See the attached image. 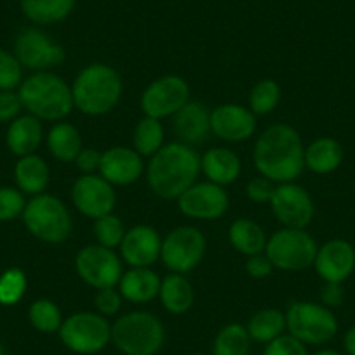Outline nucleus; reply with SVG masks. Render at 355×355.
Masks as SVG:
<instances>
[{"instance_id": "nucleus-14", "label": "nucleus", "mask_w": 355, "mask_h": 355, "mask_svg": "<svg viewBox=\"0 0 355 355\" xmlns=\"http://www.w3.org/2000/svg\"><path fill=\"white\" fill-rule=\"evenodd\" d=\"M275 218L286 228L305 230L313 218V202L310 193L296 183H281L275 187L270 200Z\"/></svg>"}, {"instance_id": "nucleus-12", "label": "nucleus", "mask_w": 355, "mask_h": 355, "mask_svg": "<svg viewBox=\"0 0 355 355\" xmlns=\"http://www.w3.org/2000/svg\"><path fill=\"white\" fill-rule=\"evenodd\" d=\"M190 87L182 77L166 75L153 80L141 96V108L145 117H173L180 108L189 103Z\"/></svg>"}, {"instance_id": "nucleus-8", "label": "nucleus", "mask_w": 355, "mask_h": 355, "mask_svg": "<svg viewBox=\"0 0 355 355\" xmlns=\"http://www.w3.org/2000/svg\"><path fill=\"white\" fill-rule=\"evenodd\" d=\"M286 329L305 345H324L338 333V320L327 306L293 302L286 312Z\"/></svg>"}, {"instance_id": "nucleus-16", "label": "nucleus", "mask_w": 355, "mask_h": 355, "mask_svg": "<svg viewBox=\"0 0 355 355\" xmlns=\"http://www.w3.org/2000/svg\"><path fill=\"white\" fill-rule=\"evenodd\" d=\"M227 192L216 183H193L178 197V206L185 216L193 220H218L228 209Z\"/></svg>"}, {"instance_id": "nucleus-15", "label": "nucleus", "mask_w": 355, "mask_h": 355, "mask_svg": "<svg viewBox=\"0 0 355 355\" xmlns=\"http://www.w3.org/2000/svg\"><path fill=\"white\" fill-rule=\"evenodd\" d=\"M71 200L75 207L84 216L98 218L110 214L115 207L114 185L108 183L103 176L96 174H84L73 183L71 189Z\"/></svg>"}, {"instance_id": "nucleus-4", "label": "nucleus", "mask_w": 355, "mask_h": 355, "mask_svg": "<svg viewBox=\"0 0 355 355\" xmlns=\"http://www.w3.org/2000/svg\"><path fill=\"white\" fill-rule=\"evenodd\" d=\"M73 107L85 115H105L117 107L122 96L121 75L107 64L85 67L71 85Z\"/></svg>"}, {"instance_id": "nucleus-3", "label": "nucleus", "mask_w": 355, "mask_h": 355, "mask_svg": "<svg viewBox=\"0 0 355 355\" xmlns=\"http://www.w3.org/2000/svg\"><path fill=\"white\" fill-rule=\"evenodd\" d=\"M19 100L23 108L39 121H61L73 108L71 87L58 75L35 71L19 85Z\"/></svg>"}, {"instance_id": "nucleus-45", "label": "nucleus", "mask_w": 355, "mask_h": 355, "mask_svg": "<svg viewBox=\"0 0 355 355\" xmlns=\"http://www.w3.org/2000/svg\"><path fill=\"white\" fill-rule=\"evenodd\" d=\"M75 164H77V169L84 174H94L100 171L101 153L94 148H82L75 159Z\"/></svg>"}, {"instance_id": "nucleus-24", "label": "nucleus", "mask_w": 355, "mask_h": 355, "mask_svg": "<svg viewBox=\"0 0 355 355\" xmlns=\"http://www.w3.org/2000/svg\"><path fill=\"white\" fill-rule=\"evenodd\" d=\"M160 279L150 268H132L121 277V295L128 302L146 303L160 291Z\"/></svg>"}, {"instance_id": "nucleus-35", "label": "nucleus", "mask_w": 355, "mask_h": 355, "mask_svg": "<svg viewBox=\"0 0 355 355\" xmlns=\"http://www.w3.org/2000/svg\"><path fill=\"white\" fill-rule=\"evenodd\" d=\"M279 101H281V87L277 82L270 80V78L259 80L249 94V105H251V112L254 115L270 114L277 107Z\"/></svg>"}, {"instance_id": "nucleus-10", "label": "nucleus", "mask_w": 355, "mask_h": 355, "mask_svg": "<svg viewBox=\"0 0 355 355\" xmlns=\"http://www.w3.org/2000/svg\"><path fill=\"white\" fill-rule=\"evenodd\" d=\"M206 254V237L196 227L174 228L162 242L160 258L174 274L192 272Z\"/></svg>"}, {"instance_id": "nucleus-29", "label": "nucleus", "mask_w": 355, "mask_h": 355, "mask_svg": "<svg viewBox=\"0 0 355 355\" xmlns=\"http://www.w3.org/2000/svg\"><path fill=\"white\" fill-rule=\"evenodd\" d=\"M230 244L245 256L261 254L266 248V235L256 221L241 218L228 228Z\"/></svg>"}, {"instance_id": "nucleus-50", "label": "nucleus", "mask_w": 355, "mask_h": 355, "mask_svg": "<svg viewBox=\"0 0 355 355\" xmlns=\"http://www.w3.org/2000/svg\"><path fill=\"white\" fill-rule=\"evenodd\" d=\"M190 355H206V354H190Z\"/></svg>"}, {"instance_id": "nucleus-25", "label": "nucleus", "mask_w": 355, "mask_h": 355, "mask_svg": "<svg viewBox=\"0 0 355 355\" xmlns=\"http://www.w3.org/2000/svg\"><path fill=\"white\" fill-rule=\"evenodd\" d=\"M15 180L21 192L28 196H40L49 185V167L46 160L35 153L19 157L15 167Z\"/></svg>"}, {"instance_id": "nucleus-20", "label": "nucleus", "mask_w": 355, "mask_h": 355, "mask_svg": "<svg viewBox=\"0 0 355 355\" xmlns=\"http://www.w3.org/2000/svg\"><path fill=\"white\" fill-rule=\"evenodd\" d=\"M101 176L112 185H131L143 173V160L136 150L128 146H114L101 153Z\"/></svg>"}, {"instance_id": "nucleus-40", "label": "nucleus", "mask_w": 355, "mask_h": 355, "mask_svg": "<svg viewBox=\"0 0 355 355\" xmlns=\"http://www.w3.org/2000/svg\"><path fill=\"white\" fill-rule=\"evenodd\" d=\"M263 355H309L306 345L291 334H282L274 341L266 343Z\"/></svg>"}, {"instance_id": "nucleus-6", "label": "nucleus", "mask_w": 355, "mask_h": 355, "mask_svg": "<svg viewBox=\"0 0 355 355\" xmlns=\"http://www.w3.org/2000/svg\"><path fill=\"white\" fill-rule=\"evenodd\" d=\"M23 221L33 237L49 244H60L71 235V218L64 204L58 197L40 193L26 202Z\"/></svg>"}, {"instance_id": "nucleus-28", "label": "nucleus", "mask_w": 355, "mask_h": 355, "mask_svg": "<svg viewBox=\"0 0 355 355\" xmlns=\"http://www.w3.org/2000/svg\"><path fill=\"white\" fill-rule=\"evenodd\" d=\"M160 302L171 313H187L193 305V288L182 274L167 275L160 282Z\"/></svg>"}, {"instance_id": "nucleus-26", "label": "nucleus", "mask_w": 355, "mask_h": 355, "mask_svg": "<svg viewBox=\"0 0 355 355\" xmlns=\"http://www.w3.org/2000/svg\"><path fill=\"white\" fill-rule=\"evenodd\" d=\"M75 2L77 0H19V8L35 25H53L70 16Z\"/></svg>"}, {"instance_id": "nucleus-13", "label": "nucleus", "mask_w": 355, "mask_h": 355, "mask_svg": "<svg viewBox=\"0 0 355 355\" xmlns=\"http://www.w3.org/2000/svg\"><path fill=\"white\" fill-rule=\"evenodd\" d=\"M15 56L21 67L35 71H46L64 61L67 54L60 44L39 28H25L18 33L15 42Z\"/></svg>"}, {"instance_id": "nucleus-36", "label": "nucleus", "mask_w": 355, "mask_h": 355, "mask_svg": "<svg viewBox=\"0 0 355 355\" xmlns=\"http://www.w3.org/2000/svg\"><path fill=\"white\" fill-rule=\"evenodd\" d=\"M26 274L21 268H8L0 275V305L15 306L26 293Z\"/></svg>"}, {"instance_id": "nucleus-2", "label": "nucleus", "mask_w": 355, "mask_h": 355, "mask_svg": "<svg viewBox=\"0 0 355 355\" xmlns=\"http://www.w3.org/2000/svg\"><path fill=\"white\" fill-rule=\"evenodd\" d=\"M200 171V157L182 141L164 145L152 155L148 166V185L162 199H178L196 183Z\"/></svg>"}, {"instance_id": "nucleus-27", "label": "nucleus", "mask_w": 355, "mask_h": 355, "mask_svg": "<svg viewBox=\"0 0 355 355\" xmlns=\"http://www.w3.org/2000/svg\"><path fill=\"white\" fill-rule=\"evenodd\" d=\"M343 160V148L333 138H319L305 148V167L312 173L327 174L340 167Z\"/></svg>"}, {"instance_id": "nucleus-47", "label": "nucleus", "mask_w": 355, "mask_h": 355, "mask_svg": "<svg viewBox=\"0 0 355 355\" xmlns=\"http://www.w3.org/2000/svg\"><path fill=\"white\" fill-rule=\"evenodd\" d=\"M343 345L348 355H355V326L347 331V334L343 338Z\"/></svg>"}, {"instance_id": "nucleus-32", "label": "nucleus", "mask_w": 355, "mask_h": 355, "mask_svg": "<svg viewBox=\"0 0 355 355\" xmlns=\"http://www.w3.org/2000/svg\"><path fill=\"white\" fill-rule=\"evenodd\" d=\"M251 338L242 324H227L218 331L213 341V355H248Z\"/></svg>"}, {"instance_id": "nucleus-11", "label": "nucleus", "mask_w": 355, "mask_h": 355, "mask_svg": "<svg viewBox=\"0 0 355 355\" xmlns=\"http://www.w3.org/2000/svg\"><path fill=\"white\" fill-rule=\"evenodd\" d=\"M75 270L85 284L93 288H114L121 282L122 263L114 249L100 244L85 245L75 258Z\"/></svg>"}, {"instance_id": "nucleus-22", "label": "nucleus", "mask_w": 355, "mask_h": 355, "mask_svg": "<svg viewBox=\"0 0 355 355\" xmlns=\"http://www.w3.org/2000/svg\"><path fill=\"white\" fill-rule=\"evenodd\" d=\"M40 143H42V124L39 119L33 115H23L11 122L6 135V145L15 155H32Z\"/></svg>"}, {"instance_id": "nucleus-38", "label": "nucleus", "mask_w": 355, "mask_h": 355, "mask_svg": "<svg viewBox=\"0 0 355 355\" xmlns=\"http://www.w3.org/2000/svg\"><path fill=\"white\" fill-rule=\"evenodd\" d=\"M23 82V67L15 54L0 49V91H12Z\"/></svg>"}, {"instance_id": "nucleus-17", "label": "nucleus", "mask_w": 355, "mask_h": 355, "mask_svg": "<svg viewBox=\"0 0 355 355\" xmlns=\"http://www.w3.org/2000/svg\"><path fill=\"white\" fill-rule=\"evenodd\" d=\"M256 131L254 114L241 105H220L211 112V132L225 141H244Z\"/></svg>"}, {"instance_id": "nucleus-33", "label": "nucleus", "mask_w": 355, "mask_h": 355, "mask_svg": "<svg viewBox=\"0 0 355 355\" xmlns=\"http://www.w3.org/2000/svg\"><path fill=\"white\" fill-rule=\"evenodd\" d=\"M135 150L139 155L152 157L164 146V128L159 119L145 117L135 129Z\"/></svg>"}, {"instance_id": "nucleus-1", "label": "nucleus", "mask_w": 355, "mask_h": 355, "mask_svg": "<svg viewBox=\"0 0 355 355\" xmlns=\"http://www.w3.org/2000/svg\"><path fill=\"white\" fill-rule=\"evenodd\" d=\"M252 159L259 174L268 178L270 182H295L305 167L302 136L288 124L270 125L256 141Z\"/></svg>"}, {"instance_id": "nucleus-23", "label": "nucleus", "mask_w": 355, "mask_h": 355, "mask_svg": "<svg viewBox=\"0 0 355 355\" xmlns=\"http://www.w3.org/2000/svg\"><path fill=\"white\" fill-rule=\"evenodd\" d=\"M200 169L211 183L230 185L241 174V159L228 148H211L200 159Z\"/></svg>"}, {"instance_id": "nucleus-7", "label": "nucleus", "mask_w": 355, "mask_h": 355, "mask_svg": "<svg viewBox=\"0 0 355 355\" xmlns=\"http://www.w3.org/2000/svg\"><path fill=\"white\" fill-rule=\"evenodd\" d=\"M60 340L70 352L93 355L105 350L112 341V324L94 312L71 313L60 327Z\"/></svg>"}, {"instance_id": "nucleus-49", "label": "nucleus", "mask_w": 355, "mask_h": 355, "mask_svg": "<svg viewBox=\"0 0 355 355\" xmlns=\"http://www.w3.org/2000/svg\"><path fill=\"white\" fill-rule=\"evenodd\" d=\"M0 355H6V350H4V345L0 343Z\"/></svg>"}, {"instance_id": "nucleus-34", "label": "nucleus", "mask_w": 355, "mask_h": 355, "mask_svg": "<svg viewBox=\"0 0 355 355\" xmlns=\"http://www.w3.org/2000/svg\"><path fill=\"white\" fill-rule=\"evenodd\" d=\"M30 324L35 327L39 333L53 334L58 333L63 324V315H61L60 306L54 302L46 298L35 300L28 309Z\"/></svg>"}, {"instance_id": "nucleus-46", "label": "nucleus", "mask_w": 355, "mask_h": 355, "mask_svg": "<svg viewBox=\"0 0 355 355\" xmlns=\"http://www.w3.org/2000/svg\"><path fill=\"white\" fill-rule=\"evenodd\" d=\"M320 300H322L324 306H340L343 302V289L336 282H326L320 293Z\"/></svg>"}, {"instance_id": "nucleus-42", "label": "nucleus", "mask_w": 355, "mask_h": 355, "mask_svg": "<svg viewBox=\"0 0 355 355\" xmlns=\"http://www.w3.org/2000/svg\"><path fill=\"white\" fill-rule=\"evenodd\" d=\"M274 192H275L274 182H270V180L265 176L252 178L251 182L248 183V187H245V196H248L252 202H258V204H265V202L270 204Z\"/></svg>"}, {"instance_id": "nucleus-43", "label": "nucleus", "mask_w": 355, "mask_h": 355, "mask_svg": "<svg viewBox=\"0 0 355 355\" xmlns=\"http://www.w3.org/2000/svg\"><path fill=\"white\" fill-rule=\"evenodd\" d=\"M23 103L15 91H0V122H12L19 117Z\"/></svg>"}, {"instance_id": "nucleus-44", "label": "nucleus", "mask_w": 355, "mask_h": 355, "mask_svg": "<svg viewBox=\"0 0 355 355\" xmlns=\"http://www.w3.org/2000/svg\"><path fill=\"white\" fill-rule=\"evenodd\" d=\"M245 270L252 279H265L272 274L274 265L266 254H254L249 256L248 263H245Z\"/></svg>"}, {"instance_id": "nucleus-41", "label": "nucleus", "mask_w": 355, "mask_h": 355, "mask_svg": "<svg viewBox=\"0 0 355 355\" xmlns=\"http://www.w3.org/2000/svg\"><path fill=\"white\" fill-rule=\"evenodd\" d=\"M94 303H96L98 312L101 313L103 317H112L115 313H119L122 306V295L121 291L114 288H105L100 289L94 298Z\"/></svg>"}, {"instance_id": "nucleus-30", "label": "nucleus", "mask_w": 355, "mask_h": 355, "mask_svg": "<svg viewBox=\"0 0 355 355\" xmlns=\"http://www.w3.org/2000/svg\"><path fill=\"white\" fill-rule=\"evenodd\" d=\"M47 148L54 159L61 162H75L82 150V138L77 128L68 122H60L53 125L47 135Z\"/></svg>"}, {"instance_id": "nucleus-19", "label": "nucleus", "mask_w": 355, "mask_h": 355, "mask_svg": "<svg viewBox=\"0 0 355 355\" xmlns=\"http://www.w3.org/2000/svg\"><path fill=\"white\" fill-rule=\"evenodd\" d=\"M162 241L155 228L148 225H138L125 232L121 242L122 258L132 268H148L160 258Z\"/></svg>"}, {"instance_id": "nucleus-5", "label": "nucleus", "mask_w": 355, "mask_h": 355, "mask_svg": "<svg viewBox=\"0 0 355 355\" xmlns=\"http://www.w3.org/2000/svg\"><path fill=\"white\" fill-rule=\"evenodd\" d=\"M112 341L124 355H155L166 341L159 317L148 312H131L112 324Z\"/></svg>"}, {"instance_id": "nucleus-9", "label": "nucleus", "mask_w": 355, "mask_h": 355, "mask_svg": "<svg viewBox=\"0 0 355 355\" xmlns=\"http://www.w3.org/2000/svg\"><path fill=\"white\" fill-rule=\"evenodd\" d=\"M265 254L275 268L289 272L305 270L313 265L317 244L310 234L298 228L279 230L266 241Z\"/></svg>"}, {"instance_id": "nucleus-39", "label": "nucleus", "mask_w": 355, "mask_h": 355, "mask_svg": "<svg viewBox=\"0 0 355 355\" xmlns=\"http://www.w3.org/2000/svg\"><path fill=\"white\" fill-rule=\"evenodd\" d=\"M25 197L21 190L2 187L0 189V221H12L25 211Z\"/></svg>"}, {"instance_id": "nucleus-48", "label": "nucleus", "mask_w": 355, "mask_h": 355, "mask_svg": "<svg viewBox=\"0 0 355 355\" xmlns=\"http://www.w3.org/2000/svg\"><path fill=\"white\" fill-rule=\"evenodd\" d=\"M313 355H341V354H338L336 350H331V348H324V350L315 352Z\"/></svg>"}, {"instance_id": "nucleus-21", "label": "nucleus", "mask_w": 355, "mask_h": 355, "mask_svg": "<svg viewBox=\"0 0 355 355\" xmlns=\"http://www.w3.org/2000/svg\"><path fill=\"white\" fill-rule=\"evenodd\" d=\"M173 129L185 145H199L211 132V112L200 101H189L173 115Z\"/></svg>"}, {"instance_id": "nucleus-37", "label": "nucleus", "mask_w": 355, "mask_h": 355, "mask_svg": "<svg viewBox=\"0 0 355 355\" xmlns=\"http://www.w3.org/2000/svg\"><path fill=\"white\" fill-rule=\"evenodd\" d=\"M94 235H96L100 245L108 249H114L121 245L122 239H124L125 230L122 225L121 218L115 214H105V216L98 218L94 223Z\"/></svg>"}, {"instance_id": "nucleus-31", "label": "nucleus", "mask_w": 355, "mask_h": 355, "mask_svg": "<svg viewBox=\"0 0 355 355\" xmlns=\"http://www.w3.org/2000/svg\"><path fill=\"white\" fill-rule=\"evenodd\" d=\"M286 331V313L275 309H263L256 312L248 322L249 338L258 343H270Z\"/></svg>"}, {"instance_id": "nucleus-18", "label": "nucleus", "mask_w": 355, "mask_h": 355, "mask_svg": "<svg viewBox=\"0 0 355 355\" xmlns=\"http://www.w3.org/2000/svg\"><path fill=\"white\" fill-rule=\"evenodd\" d=\"M315 270L326 282L341 284L352 275L355 268V251L352 244L341 239L326 242L322 248L317 249Z\"/></svg>"}]
</instances>
